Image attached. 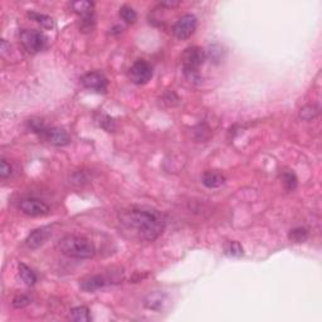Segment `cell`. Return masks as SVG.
Returning <instances> with one entry per match:
<instances>
[{"label": "cell", "mask_w": 322, "mask_h": 322, "mask_svg": "<svg viewBox=\"0 0 322 322\" xmlns=\"http://www.w3.org/2000/svg\"><path fill=\"white\" fill-rule=\"evenodd\" d=\"M120 226L125 232L142 242H154L164 232L165 219L162 214L150 206H131L120 211Z\"/></svg>", "instance_id": "cell-1"}, {"label": "cell", "mask_w": 322, "mask_h": 322, "mask_svg": "<svg viewBox=\"0 0 322 322\" xmlns=\"http://www.w3.org/2000/svg\"><path fill=\"white\" fill-rule=\"evenodd\" d=\"M58 249L65 257L76 259H90L96 255V248L87 238L67 235L58 242Z\"/></svg>", "instance_id": "cell-2"}, {"label": "cell", "mask_w": 322, "mask_h": 322, "mask_svg": "<svg viewBox=\"0 0 322 322\" xmlns=\"http://www.w3.org/2000/svg\"><path fill=\"white\" fill-rule=\"evenodd\" d=\"M205 53L199 47H190L183 53L182 61L184 65V75L190 82L199 81V68L205 61Z\"/></svg>", "instance_id": "cell-3"}, {"label": "cell", "mask_w": 322, "mask_h": 322, "mask_svg": "<svg viewBox=\"0 0 322 322\" xmlns=\"http://www.w3.org/2000/svg\"><path fill=\"white\" fill-rule=\"evenodd\" d=\"M20 42L25 51L29 53H38L43 51L47 44V38L43 33L35 29H23L20 32Z\"/></svg>", "instance_id": "cell-4"}, {"label": "cell", "mask_w": 322, "mask_h": 322, "mask_svg": "<svg viewBox=\"0 0 322 322\" xmlns=\"http://www.w3.org/2000/svg\"><path fill=\"white\" fill-rule=\"evenodd\" d=\"M129 77L131 82L135 83V85H145L153 77V67L144 59H138L130 68Z\"/></svg>", "instance_id": "cell-5"}, {"label": "cell", "mask_w": 322, "mask_h": 322, "mask_svg": "<svg viewBox=\"0 0 322 322\" xmlns=\"http://www.w3.org/2000/svg\"><path fill=\"white\" fill-rule=\"evenodd\" d=\"M196 24H198V20H196L195 15L187 14L175 23L174 27H172V33L177 39L184 41L195 32Z\"/></svg>", "instance_id": "cell-6"}, {"label": "cell", "mask_w": 322, "mask_h": 322, "mask_svg": "<svg viewBox=\"0 0 322 322\" xmlns=\"http://www.w3.org/2000/svg\"><path fill=\"white\" fill-rule=\"evenodd\" d=\"M20 211L29 217H43L49 213V206L41 199L25 198L22 199L18 204Z\"/></svg>", "instance_id": "cell-7"}, {"label": "cell", "mask_w": 322, "mask_h": 322, "mask_svg": "<svg viewBox=\"0 0 322 322\" xmlns=\"http://www.w3.org/2000/svg\"><path fill=\"white\" fill-rule=\"evenodd\" d=\"M81 82H82L83 87L87 88V90L92 91V92L97 93H104L107 90V85H109V81L104 77L102 73L99 72H88L81 78Z\"/></svg>", "instance_id": "cell-8"}, {"label": "cell", "mask_w": 322, "mask_h": 322, "mask_svg": "<svg viewBox=\"0 0 322 322\" xmlns=\"http://www.w3.org/2000/svg\"><path fill=\"white\" fill-rule=\"evenodd\" d=\"M52 235V229L51 227H42L38 229L33 230L29 235L25 239V245H27L29 249H38L39 247L44 244L47 240L49 239V237Z\"/></svg>", "instance_id": "cell-9"}, {"label": "cell", "mask_w": 322, "mask_h": 322, "mask_svg": "<svg viewBox=\"0 0 322 322\" xmlns=\"http://www.w3.org/2000/svg\"><path fill=\"white\" fill-rule=\"evenodd\" d=\"M43 137L51 145L58 146V148H63V146H67L70 142L69 135L62 127H51V129L48 127L46 132L43 133Z\"/></svg>", "instance_id": "cell-10"}, {"label": "cell", "mask_w": 322, "mask_h": 322, "mask_svg": "<svg viewBox=\"0 0 322 322\" xmlns=\"http://www.w3.org/2000/svg\"><path fill=\"white\" fill-rule=\"evenodd\" d=\"M109 277L102 276V274H92L87 276L80 281V287L86 292H95V291L102 289L106 284H109Z\"/></svg>", "instance_id": "cell-11"}, {"label": "cell", "mask_w": 322, "mask_h": 322, "mask_svg": "<svg viewBox=\"0 0 322 322\" xmlns=\"http://www.w3.org/2000/svg\"><path fill=\"white\" fill-rule=\"evenodd\" d=\"M72 10L81 17V19H86V18L95 17V4L92 2H87V0H78V2H73L70 4Z\"/></svg>", "instance_id": "cell-12"}, {"label": "cell", "mask_w": 322, "mask_h": 322, "mask_svg": "<svg viewBox=\"0 0 322 322\" xmlns=\"http://www.w3.org/2000/svg\"><path fill=\"white\" fill-rule=\"evenodd\" d=\"M201 182L209 189H217V188H221L226 184V176L221 172L206 171L204 172Z\"/></svg>", "instance_id": "cell-13"}, {"label": "cell", "mask_w": 322, "mask_h": 322, "mask_svg": "<svg viewBox=\"0 0 322 322\" xmlns=\"http://www.w3.org/2000/svg\"><path fill=\"white\" fill-rule=\"evenodd\" d=\"M165 302H166V296L160 292L149 293L145 298L146 307L154 311H161L164 308Z\"/></svg>", "instance_id": "cell-14"}, {"label": "cell", "mask_w": 322, "mask_h": 322, "mask_svg": "<svg viewBox=\"0 0 322 322\" xmlns=\"http://www.w3.org/2000/svg\"><path fill=\"white\" fill-rule=\"evenodd\" d=\"M69 318L75 322H90L91 318L90 310L86 306H78L69 311Z\"/></svg>", "instance_id": "cell-15"}, {"label": "cell", "mask_w": 322, "mask_h": 322, "mask_svg": "<svg viewBox=\"0 0 322 322\" xmlns=\"http://www.w3.org/2000/svg\"><path fill=\"white\" fill-rule=\"evenodd\" d=\"M18 271H19L20 278L23 279V282H24L27 286H34V284H35L37 276L29 267L25 266L24 263H19L18 264Z\"/></svg>", "instance_id": "cell-16"}, {"label": "cell", "mask_w": 322, "mask_h": 322, "mask_svg": "<svg viewBox=\"0 0 322 322\" xmlns=\"http://www.w3.org/2000/svg\"><path fill=\"white\" fill-rule=\"evenodd\" d=\"M224 253L228 257H242L243 256V247L239 242L235 240H229L224 244Z\"/></svg>", "instance_id": "cell-17"}, {"label": "cell", "mask_w": 322, "mask_h": 322, "mask_svg": "<svg viewBox=\"0 0 322 322\" xmlns=\"http://www.w3.org/2000/svg\"><path fill=\"white\" fill-rule=\"evenodd\" d=\"M289 238L295 243H303L305 240H307L308 230L306 229V228H302V227L295 228V229H292L290 232Z\"/></svg>", "instance_id": "cell-18"}, {"label": "cell", "mask_w": 322, "mask_h": 322, "mask_svg": "<svg viewBox=\"0 0 322 322\" xmlns=\"http://www.w3.org/2000/svg\"><path fill=\"white\" fill-rule=\"evenodd\" d=\"M318 112H320V110H318L317 106H315V104H307V106L301 109L300 116L305 121H311V120L316 119L318 116Z\"/></svg>", "instance_id": "cell-19"}, {"label": "cell", "mask_w": 322, "mask_h": 322, "mask_svg": "<svg viewBox=\"0 0 322 322\" xmlns=\"http://www.w3.org/2000/svg\"><path fill=\"white\" fill-rule=\"evenodd\" d=\"M28 17L32 18L33 20H35L37 23L42 25L44 28H52L53 27V19L48 15H44L41 14V13H37V12H29L28 13Z\"/></svg>", "instance_id": "cell-20"}, {"label": "cell", "mask_w": 322, "mask_h": 322, "mask_svg": "<svg viewBox=\"0 0 322 322\" xmlns=\"http://www.w3.org/2000/svg\"><path fill=\"white\" fill-rule=\"evenodd\" d=\"M120 17H121L125 22L129 23V24H132V23H135L136 19H137L136 12L132 8L129 7V5H124V7L120 8Z\"/></svg>", "instance_id": "cell-21"}, {"label": "cell", "mask_w": 322, "mask_h": 322, "mask_svg": "<svg viewBox=\"0 0 322 322\" xmlns=\"http://www.w3.org/2000/svg\"><path fill=\"white\" fill-rule=\"evenodd\" d=\"M28 126H29V129L33 131V132L35 133H39V135L43 136V133L46 132L47 129V125L44 124L43 120L41 119H30L29 121H28Z\"/></svg>", "instance_id": "cell-22"}, {"label": "cell", "mask_w": 322, "mask_h": 322, "mask_svg": "<svg viewBox=\"0 0 322 322\" xmlns=\"http://www.w3.org/2000/svg\"><path fill=\"white\" fill-rule=\"evenodd\" d=\"M282 182H283L284 188H286L289 192H292V190H295L296 187H297V177H296V175L293 174V172H284L283 176H282Z\"/></svg>", "instance_id": "cell-23"}, {"label": "cell", "mask_w": 322, "mask_h": 322, "mask_svg": "<svg viewBox=\"0 0 322 322\" xmlns=\"http://www.w3.org/2000/svg\"><path fill=\"white\" fill-rule=\"evenodd\" d=\"M32 298L27 295H17L14 298H13V307L14 308H24L27 307L28 305L30 303Z\"/></svg>", "instance_id": "cell-24"}, {"label": "cell", "mask_w": 322, "mask_h": 322, "mask_svg": "<svg viewBox=\"0 0 322 322\" xmlns=\"http://www.w3.org/2000/svg\"><path fill=\"white\" fill-rule=\"evenodd\" d=\"M222 56H223V49H222L221 46H218V44H214V46L209 47L208 57L211 59V61L219 62L222 59Z\"/></svg>", "instance_id": "cell-25"}, {"label": "cell", "mask_w": 322, "mask_h": 322, "mask_svg": "<svg viewBox=\"0 0 322 322\" xmlns=\"http://www.w3.org/2000/svg\"><path fill=\"white\" fill-rule=\"evenodd\" d=\"M12 172H13L12 165L5 160V159H2V162H0V176H2V179H7L8 176L12 175Z\"/></svg>", "instance_id": "cell-26"}, {"label": "cell", "mask_w": 322, "mask_h": 322, "mask_svg": "<svg viewBox=\"0 0 322 322\" xmlns=\"http://www.w3.org/2000/svg\"><path fill=\"white\" fill-rule=\"evenodd\" d=\"M99 126L103 127V129L109 131V132H112V131L115 130V121L111 119V117L102 115L101 120H99Z\"/></svg>", "instance_id": "cell-27"}]
</instances>
